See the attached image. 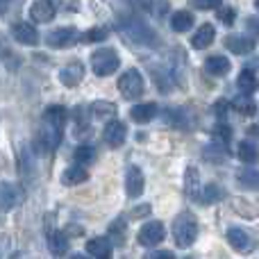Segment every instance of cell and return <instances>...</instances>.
I'll use <instances>...</instances> for the list:
<instances>
[{"label": "cell", "instance_id": "cell-1", "mask_svg": "<svg viewBox=\"0 0 259 259\" xmlns=\"http://www.w3.org/2000/svg\"><path fill=\"white\" fill-rule=\"evenodd\" d=\"M64 125H66V109L62 105H53L44 112V125H41V143L44 150L53 152L62 143Z\"/></svg>", "mask_w": 259, "mask_h": 259}, {"label": "cell", "instance_id": "cell-2", "mask_svg": "<svg viewBox=\"0 0 259 259\" xmlns=\"http://www.w3.org/2000/svg\"><path fill=\"white\" fill-rule=\"evenodd\" d=\"M198 239V221L193 214L182 211L173 221V241L178 248H189Z\"/></svg>", "mask_w": 259, "mask_h": 259}, {"label": "cell", "instance_id": "cell-3", "mask_svg": "<svg viewBox=\"0 0 259 259\" xmlns=\"http://www.w3.org/2000/svg\"><path fill=\"white\" fill-rule=\"evenodd\" d=\"M118 66H121V59H118L114 48H98L91 55V68L98 77L112 75V73L118 71Z\"/></svg>", "mask_w": 259, "mask_h": 259}, {"label": "cell", "instance_id": "cell-4", "mask_svg": "<svg viewBox=\"0 0 259 259\" xmlns=\"http://www.w3.org/2000/svg\"><path fill=\"white\" fill-rule=\"evenodd\" d=\"M118 91H121L123 98L137 100L139 96H143V91H146L143 75L137 71V68H130V71H125L121 77H118Z\"/></svg>", "mask_w": 259, "mask_h": 259}, {"label": "cell", "instance_id": "cell-5", "mask_svg": "<svg viewBox=\"0 0 259 259\" xmlns=\"http://www.w3.org/2000/svg\"><path fill=\"white\" fill-rule=\"evenodd\" d=\"M166 237V228L161 221H148L141 230H139V243L146 248H152L157 243H161Z\"/></svg>", "mask_w": 259, "mask_h": 259}, {"label": "cell", "instance_id": "cell-6", "mask_svg": "<svg viewBox=\"0 0 259 259\" xmlns=\"http://www.w3.org/2000/svg\"><path fill=\"white\" fill-rule=\"evenodd\" d=\"M103 137H105V141H107L109 148H121L127 139V125L123 121L112 118V121H107V125H105Z\"/></svg>", "mask_w": 259, "mask_h": 259}, {"label": "cell", "instance_id": "cell-7", "mask_svg": "<svg viewBox=\"0 0 259 259\" xmlns=\"http://www.w3.org/2000/svg\"><path fill=\"white\" fill-rule=\"evenodd\" d=\"M77 39H80V34H77L75 27H59V30L50 32L46 41H48L50 48H68V46H73Z\"/></svg>", "mask_w": 259, "mask_h": 259}, {"label": "cell", "instance_id": "cell-8", "mask_svg": "<svg viewBox=\"0 0 259 259\" xmlns=\"http://www.w3.org/2000/svg\"><path fill=\"white\" fill-rule=\"evenodd\" d=\"M30 18L34 23H50L55 18V3L53 0H34L30 7Z\"/></svg>", "mask_w": 259, "mask_h": 259}, {"label": "cell", "instance_id": "cell-9", "mask_svg": "<svg viewBox=\"0 0 259 259\" xmlns=\"http://www.w3.org/2000/svg\"><path fill=\"white\" fill-rule=\"evenodd\" d=\"M87 252L96 259H112L114 255V246L107 237H96L87 241Z\"/></svg>", "mask_w": 259, "mask_h": 259}, {"label": "cell", "instance_id": "cell-10", "mask_svg": "<svg viewBox=\"0 0 259 259\" xmlns=\"http://www.w3.org/2000/svg\"><path fill=\"white\" fill-rule=\"evenodd\" d=\"M12 34H14V39L23 46H36L39 44V32H36L34 25H30V23H23V21L14 23Z\"/></svg>", "mask_w": 259, "mask_h": 259}, {"label": "cell", "instance_id": "cell-11", "mask_svg": "<svg viewBox=\"0 0 259 259\" xmlns=\"http://www.w3.org/2000/svg\"><path fill=\"white\" fill-rule=\"evenodd\" d=\"M225 48L234 55H248L255 50V39L243 36V34H230V36H225Z\"/></svg>", "mask_w": 259, "mask_h": 259}, {"label": "cell", "instance_id": "cell-12", "mask_svg": "<svg viewBox=\"0 0 259 259\" xmlns=\"http://www.w3.org/2000/svg\"><path fill=\"white\" fill-rule=\"evenodd\" d=\"M143 173L139 166H130L125 173V191L130 198H139L143 193Z\"/></svg>", "mask_w": 259, "mask_h": 259}, {"label": "cell", "instance_id": "cell-13", "mask_svg": "<svg viewBox=\"0 0 259 259\" xmlns=\"http://www.w3.org/2000/svg\"><path fill=\"white\" fill-rule=\"evenodd\" d=\"M82 77H84V66H82V62H71L59 71V80L66 87H77L82 82Z\"/></svg>", "mask_w": 259, "mask_h": 259}, {"label": "cell", "instance_id": "cell-14", "mask_svg": "<svg viewBox=\"0 0 259 259\" xmlns=\"http://www.w3.org/2000/svg\"><path fill=\"white\" fill-rule=\"evenodd\" d=\"M225 237H228L230 246H232L234 250H239V252H250V250H252V239L248 237L246 230H241V228H230Z\"/></svg>", "mask_w": 259, "mask_h": 259}, {"label": "cell", "instance_id": "cell-15", "mask_svg": "<svg viewBox=\"0 0 259 259\" xmlns=\"http://www.w3.org/2000/svg\"><path fill=\"white\" fill-rule=\"evenodd\" d=\"M157 114V105L155 103H139L134 105L132 109H130V118L137 123H141V125H146V123H150L152 118H155Z\"/></svg>", "mask_w": 259, "mask_h": 259}, {"label": "cell", "instance_id": "cell-16", "mask_svg": "<svg viewBox=\"0 0 259 259\" xmlns=\"http://www.w3.org/2000/svg\"><path fill=\"white\" fill-rule=\"evenodd\" d=\"M214 36H216L214 25H211V23H205V25L198 27L196 34L191 36V46H193L196 50H202V48H207V46H211Z\"/></svg>", "mask_w": 259, "mask_h": 259}, {"label": "cell", "instance_id": "cell-17", "mask_svg": "<svg viewBox=\"0 0 259 259\" xmlns=\"http://www.w3.org/2000/svg\"><path fill=\"white\" fill-rule=\"evenodd\" d=\"M87 178H89V173H87L84 166L75 164V166H68L62 173V184H66V187H77V184L87 182Z\"/></svg>", "mask_w": 259, "mask_h": 259}, {"label": "cell", "instance_id": "cell-18", "mask_svg": "<svg viewBox=\"0 0 259 259\" xmlns=\"http://www.w3.org/2000/svg\"><path fill=\"white\" fill-rule=\"evenodd\" d=\"M48 248H50V252H53L55 257L66 255V250H68L66 234L59 232V230H50V232H48Z\"/></svg>", "mask_w": 259, "mask_h": 259}, {"label": "cell", "instance_id": "cell-19", "mask_svg": "<svg viewBox=\"0 0 259 259\" xmlns=\"http://www.w3.org/2000/svg\"><path fill=\"white\" fill-rule=\"evenodd\" d=\"M18 200V189L9 182L0 184V211H9Z\"/></svg>", "mask_w": 259, "mask_h": 259}, {"label": "cell", "instance_id": "cell-20", "mask_svg": "<svg viewBox=\"0 0 259 259\" xmlns=\"http://www.w3.org/2000/svg\"><path fill=\"white\" fill-rule=\"evenodd\" d=\"M205 71L209 75H225V73H230V59L223 55H211L205 62Z\"/></svg>", "mask_w": 259, "mask_h": 259}, {"label": "cell", "instance_id": "cell-21", "mask_svg": "<svg viewBox=\"0 0 259 259\" xmlns=\"http://www.w3.org/2000/svg\"><path fill=\"white\" fill-rule=\"evenodd\" d=\"M237 87H239V91H241V94H246V96H252V94H255V91H257V87H259V80H257L255 71H250V68H246V71H241V73H239Z\"/></svg>", "mask_w": 259, "mask_h": 259}, {"label": "cell", "instance_id": "cell-22", "mask_svg": "<svg viewBox=\"0 0 259 259\" xmlns=\"http://www.w3.org/2000/svg\"><path fill=\"white\" fill-rule=\"evenodd\" d=\"M91 114L96 116V121H112V118H116V105L109 100H96Z\"/></svg>", "mask_w": 259, "mask_h": 259}, {"label": "cell", "instance_id": "cell-23", "mask_svg": "<svg viewBox=\"0 0 259 259\" xmlns=\"http://www.w3.org/2000/svg\"><path fill=\"white\" fill-rule=\"evenodd\" d=\"M170 27H173L175 32H187L193 27V14L191 12H184V9H180V12L173 14V18H170Z\"/></svg>", "mask_w": 259, "mask_h": 259}, {"label": "cell", "instance_id": "cell-24", "mask_svg": "<svg viewBox=\"0 0 259 259\" xmlns=\"http://www.w3.org/2000/svg\"><path fill=\"white\" fill-rule=\"evenodd\" d=\"M230 105H232V109L234 112H239L241 116H255V112H257V105L252 103V98L250 96H246V94L239 96V98H234Z\"/></svg>", "mask_w": 259, "mask_h": 259}, {"label": "cell", "instance_id": "cell-25", "mask_svg": "<svg viewBox=\"0 0 259 259\" xmlns=\"http://www.w3.org/2000/svg\"><path fill=\"white\" fill-rule=\"evenodd\" d=\"M237 155L243 164H255V161H259V148L252 141H243L241 146H239Z\"/></svg>", "mask_w": 259, "mask_h": 259}, {"label": "cell", "instance_id": "cell-26", "mask_svg": "<svg viewBox=\"0 0 259 259\" xmlns=\"http://www.w3.org/2000/svg\"><path fill=\"white\" fill-rule=\"evenodd\" d=\"M223 198H225L223 187H219V184H207V187L202 189L200 200L205 202V205H216V202H221Z\"/></svg>", "mask_w": 259, "mask_h": 259}, {"label": "cell", "instance_id": "cell-27", "mask_svg": "<svg viewBox=\"0 0 259 259\" xmlns=\"http://www.w3.org/2000/svg\"><path fill=\"white\" fill-rule=\"evenodd\" d=\"M198 184H200L198 168H196V166H189V168H187V178H184V189H187V196L193 198V196H198V193H200Z\"/></svg>", "mask_w": 259, "mask_h": 259}, {"label": "cell", "instance_id": "cell-28", "mask_svg": "<svg viewBox=\"0 0 259 259\" xmlns=\"http://www.w3.org/2000/svg\"><path fill=\"white\" fill-rule=\"evenodd\" d=\"M237 180L241 187H248V189H259V170H252V168H243L237 173Z\"/></svg>", "mask_w": 259, "mask_h": 259}, {"label": "cell", "instance_id": "cell-29", "mask_svg": "<svg viewBox=\"0 0 259 259\" xmlns=\"http://www.w3.org/2000/svg\"><path fill=\"white\" fill-rule=\"evenodd\" d=\"M214 137L219 139V143L221 146H228L230 141H232V127L228 125V123H223V121H219L214 125Z\"/></svg>", "mask_w": 259, "mask_h": 259}, {"label": "cell", "instance_id": "cell-30", "mask_svg": "<svg viewBox=\"0 0 259 259\" xmlns=\"http://www.w3.org/2000/svg\"><path fill=\"white\" fill-rule=\"evenodd\" d=\"M125 228H127V221L116 219L112 225H109V237H112L116 243H123V239H125Z\"/></svg>", "mask_w": 259, "mask_h": 259}, {"label": "cell", "instance_id": "cell-31", "mask_svg": "<svg viewBox=\"0 0 259 259\" xmlns=\"http://www.w3.org/2000/svg\"><path fill=\"white\" fill-rule=\"evenodd\" d=\"M107 27H91L89 32H84V34L80 36L84 44H98V41H105L107 39Z\"/></svg>", "mask_w": 259, "mask_h": 259}, {"label": "cell", "instance_id": "cell-32", "mask_svg": "<svg viewBox=\"0 0 259 259\" xmlns=\"http://www.w3.org/2000/svg\"><path fill=\"white\" fill-rule=\"evenodd\" d=\"M73 157H75L77 164H89V161H94L96 150L91 146H77L75 152H73Z\"/></svg>", "mask_w": 259, "mask_h": 259}, {"label": "cell", "instance_id": "cell-33", "mask_svg": "<svg viewBox=\"0 0 259 259\" xmlns=\"http://www.w3.org/2000/svg\"><path fill=\"white\" fill-rule=\"evenodd\" d=\"M87 125H89V112L84 107H77L75 109V134H80L82 127L87 130Z\"/></svg>", "mask_w": 259, "mask_h": 259}, {"label": "cell", "instance_id": "cell-34", "mask_svg": "<svg viewBox=\"0 0 259 259\" xmlns=\"http://www.w3.org/2000/svg\"><path fill=\"white\" fill-rule=\"evenodd\" d=\"M219 21L223 23V25H232V23L237 21V12H234L232 7H223V9H219Z\"/></svg>", "mask_w": 259, "mask_h": 259}, {"label": "cell", "instance_id": "cell-35", "mask_svg": "<svg viewBox=\"0 0 259 259\" xmlns=\"http://www.w3.org/2000/svg\"><path fill=\"white\" fill-rule=\"evenodd\" d=\"M191 5L196 9H219L221 0H191Z\"/></svg>", "mask_w": 259, "mask_h": 259}, {"label": "cell", "instance_id": "cell-36", "mask_svg": "<svg viewBox=\"0 0 259 259\" xmlns=\"http://www.w3.org/2000/svg\"><path fill=\"white\" fill-rule=\"evenodd\" d=\"M146 259H175V255L168 250H152V252H148Z\"/></svg>", "mask_w": 259, "mask_h": 259}, {"label": "cell", "instance_id": "cell-37", "mask_svg": "<svg viewBox=\"0 0 259 259\" xmlns=\"http://www.w3.org/2000/svg\"><path fill=\"white\" fill-rule=\"evenodd\" d=\"M228 107H230V103H228V100H219V103H216V107H214V112L219 114V116H223V114H225V109H228Z\"/></svg>", "mask_w": 259, "mask_h": 259}, {"label": "cell", "instance_id": "cell-38", "mask_svg": "<svg viewBox=\"0 0 259 259\" xmlns=\"http://www.w3.org/2000/svg\"><path fill=\"white\" fill-rule=\"evenodd\" d=\"M148 211H150V205H143L141 209H139V207H137V209H134V216H146Z\"/></svg>", "mask_w": 259, "mask_h": 259}, {"label": "cell", "instance_id": "cell-39", "mask_svg": "<svg viewBox=\"0 0 259 259\" xmlns=\"http://www.w3.org/2000/svg\"><path fill=\"white\" fill-rule=\"evenodd\" d=\"M9 3H12V0H0V14H5L9 9Z\"/></svg>", "mask_w": 259, "mask_h": 259}, {"label": "cell", "instance_id": "cell-40", "mask_svg": "<svg viewBox=\"0 0 259 259\" xmlns=\"http://www.w3.org/2000/svg\"><path fill=\"white\" fill-rule=\"evenodd\" d=\"M71 259H89V257H84V255H73Z\"/></svg>", "mask_w": 259, "mask_h": 259}, {"label": "cell", "instance_id": "cell-41", "mask_svg": "<svg viewBox=\"0 0 259 259\" xmlns=\"http://www.w3.org/2000/svg\"><path fill=\"white\" fill-rule=\"evenodd\" d=\"M255 5H257V9H259V0H255Z\"/></svg>", "mask_w": 259, "mask_h": 259}, {"label": "cell", "instance_id": "cell-42", "mask_svg": "<svg viewBox=\"0 0 259 259\" xmlns=\"http://www.w3.org/2000/svg\"><path fill=\"white\" fill-rule=\"evenodd\" d=\"M187 259H193V257H187Z\"/></svg>", "mask_w": 259, "mask_h": 259}]
</instances>
